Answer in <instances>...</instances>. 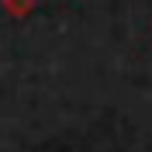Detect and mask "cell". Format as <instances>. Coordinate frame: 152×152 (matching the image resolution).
Segmentation results:
<instances>
[{"label": "cell", "instance_id": "1", "mask_svg": "<svg viewBox=\"0 0 152 152\" xmlns=\"http://www.w3.org/2000/svg\"><path fill=\"white\" fill-rule=\"evenodd\" d=\"M4 7H7L10 14H18V18H24L28 10H35V0H4Z\"/></svg>", "mask_w": 152, "mask_h": 152}]
</instances>
